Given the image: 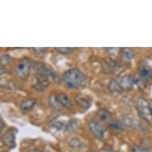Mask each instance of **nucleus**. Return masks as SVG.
Listing matches in <instances>:
<instances>
[{"mask_svg": "<svg viewBox=\"0 0 152 152\" xmlns=\"http://www.w3.org/2000/svg\"><path fill=\"white\" fill-rule=\"evenodd\" d=\"M129 152H149L146 148L141 146H133L131 147Z\"/></svg>", "mask_w": 152, "mask_h": 152, "instance_id": "obj_22", "label": "nucleus"}, {"mask_svg": "<svg viewBox=\"0 0 152 152\" xmlns=\"http://www.w3.org/2000/svg\"><path fill=\"white\" fill-rule=\"evenodd\" d=\"M108 127L113 132H122L124 130V127L121 124L117 121H113V120L108 123Z\"/></svg>", "mask_w": 152, "mask_h": 152, "instance_id": "obj_20", "label": "nucleus"}, {"mask_svg": "<svg viewBox=\"0 0 152 152\" xmlns=\"http://www.w3.org/2000/svg\"><path fill=\"white\" fill-rule=\"evenodd\" d=\"M80 125V121L77 119H72L69 121L66 126H65V131L66 132H72L77 130Z\"/></svg>", "mask_w": 152, "mask_h": 152, "instance_id": "obj_18", "label": "nucleus"}, {"mask_svg": "<svg viewBox=\"0 0 152 152\" xmlns=\"http://www.w3.org/2000/svg\"><path fill=\"white\" fill-rule=\"evenodd\" d=\"M135 83V80L134 77L131 75H126L124 76L120 81V85L122 88V89L131 90L133 88V85Z\"/></svg>", "mask_w": 152, "mask_h": 152, "instance_id": "obj_11", "label": "nucleus"}, {"mask_svg": "<svg viewBox=\"0 0 152 152\" xmlns=\"http://www.w3.org/2000/svg\"><path fill=\"white\" fill-rule=\"evenodd\" d=\"M28 152H42V151H40V150H38V149H33L29 151Z\"/></svg>", "mask_w": 152, "mask_h": 152, "instance_id": "obj_26", "label": "nucleus"}, {"mask_svg": "<svg viewBox=\"0 0 152 152\" xmlns=\"http://www.w3.org/2000/svg\"><path fill=\"white\" fill-rule=\"evenodd\" d=\"M135 106L141 117L146 120H152V107L147 99L144 97L138 98Z\"/></svg>", "mask_w": 152, "mask_h": 152, "instance_id": "obj_2", "label": "nucleus"}, {"mask_svg": "<svg viewBox=\"0 0 152 152\" xmlns=\"http://www.w3.org/2000/svg\"><path fill=\"white\" fill-rule=\"evenodd\" d=\"M31 63L28 58H23L16 64L15 67V74L20 79H26L29 76Z\"/></svg>", "mask_w": 152, "mask_h": 152, "instance_id": "obj_4", "label": "nucleus"}, {"mask_svg": "<svg viewBox=\"0 0 152 152\" xmlns=\"http://www.w3.org/2000/svg\"><path fill=\"white\" fill-rule=\"evenodd\" d=\"M149 152H152V151H149Z\"/></svg>", "mask_w": 152, "mask_h": 152, "instance_id": "obj_28", "label": "nucleus"}, {"mask_svg": "<svg viewBox=\"0 0 152 152\" xmlns=\"http://www.w3.org/2000/svg\"><path fill=\"white\" fill-rule=\"evenodd\" d=\"M68 145L72 149L76 150V151H83L87 147L86 143L78 137L70 138L69 141H68Z\"/></svg>", "mask_w": 152, "mask_h": 152, "instance_id": "obj_10", "label": "nucleus"}, {"mask_svg": "<svg viewBox=\"0 0 152 152\" xmlns=\"http://www.w3.org/2000/svg\"><path fill=\"white\" fill-rule=\"evenodd\" d=\"M1 124H2V125H3V120H1ZM3 126H2V127H1V130H3Z\"/></svg>", "mask_w": 152, "mask_h": 152, "instance_id": "obj_27", "label": "nucleus"}, {"mask_svg": "<svg viewBox=\"0 0 152 152\" xmlns=\"http://www.w3.org/2000/svg\"><path fill=\"white\" fill-rule=\"evenodd\" d=\"M62 81L69 89H74L84 86L86 78L85 75L78 69H71L65 71L62 75Z\"/></svg>", "mask_w": 152, "mask_h": 152, "instance_id": "obj_1", "label": "nucleus"}, {"mask_svg": "<svg viewBox=\"0 0 152 152\" xmlns=\"http://www.w3.org/2000/svg\"><path fill=\"white\" fill-rule=\"evenodd\" d=\"M16 132H17V130L15 128H10V129L7 130L2 136L3 143L10 149L15 148L16 146V142H15Z\"/></svg>", "mask_w": 152, "mask_h": 152, "instance_id": "obj_5", "label": "nucleus"}, {"mask_svg": "<svg viewBox=\"0 0 152 152\" xmlns=\"http://www.w3.org/2000/svg\"><path fill=\"white\" fill-rule=\"evenodd\" d=\"M49 85H50V80H48L47 78L43 77L42 76L37 75L33 80L32 87L38 91H45Z\"/></svg>", "mask_w": 152, "mask_h": 152, "instance_id": "obj_8", "label": "nucleus"}, {"mask_svg": "<svg viewBox=\"0 0 152 152\" xmlns=\"http://www.w3.org/2000/svg\"><path fill=\"white\" fill-rule=\"evenodd\" d=\"M102 152H116L115 150H113L112 147H105L102 149Z\"/></svg>", "mask_w": 152, "mask_h": 152, "instance_id": "obj_25", "label": "nucleus"}, {"mask_svg": "<svg viewBox=\"0 0 152 152\" xmlns=\"http://www.w3.org/2000/svg\"><path fill=\"white\" fill-rule=\"evenodd\" d=\"M75 101L79 107L85 110L88 109L92 105V101L89 98L88 96H83V95L77 96L75 98Z\"/></svg>", "mask_w": 152, "mask_h": 152, "instance_id": "obj_12", "label": "nucleus"}, {"mask_svg": "<svg viewBox=\"0 0 152 152\" xmlns=\"http://www.w3.org/2000/svg\"><path fill=\"white\" fill-rule=\"evenodd\" d=\"M36 104V100L33 98H26L21 100L19 107L23 111H30L34 107Z\"/></svg>", "mask_w": 152, "mask_h": 152, "instance_id": "obj_14", "label": "nucleus"}, {"mask_svg": "<svg viewBox=\"0 0 152 152\" xmlns=\"http://www.w3.org/2000/svg\"><path fill=\"white\" fill-rule=\"evenodd\" d=\"M33 50L37 53H44L45 52V48H33Z\"/></svg>", "mask_w": 152, "mask_h": 152, "instance_id": "obj_24", "label": "nucleus"}, {"mask_svg": "<svg viewBox=\"0 0 152 152\" xmlns=\"http://www.w3.org/2000/svg\"><path fill=\"white\" fill-rule=\"evenodd\" d=\"M97 117L100 119L101 121L104 122H111L112 121V115L109 111L104 108H101V109L98 110L97 112Z\"/></svg>", "mask_w": 152, "mask_h": 152, "instance_id": "obj_15", "label": "nucleus"}, {"mask_svg": "<svg viewBox=\"0 0 152 152\" xmlns=\"http://www.w3.org/2000/svg\"><path fill=\"white\" fill-rule=\"evenodd\" d=\"M56 128L58 130H62L63 128H65V126L66 124H65V123L61 122V121H58V122H55L54 124H53Z\"/></svg>", "mask_w": 152, "mask_h": 152, "instance_id": "obj_23", "label": "nucleus"}, {"mask_svg": "<svg viewBox=\"0 0 152 152\" xmlns=\"http://www.w3.org/2000/svg\"><path fill=\"white\" fill-rule=\"evenodd\" d=\"M108 89L112 92H120L123 90L120 85V82H117L115 79L110 80V82L108 84Z\"/></svg>", "mask_w": 152, "mask_h": 152, "instance_id": "obj_19", "label": "nucleus"}, {"mask_svg": "<svg viewBox=\"0 0 152 152\" xmlns=\"http://www.w3.org/2000/svg\"><path fill=\"white\" fill-rule=\"evenodd\" d=\"M55 50H57L58 53H60L61 54H68V53H69L72 51L75 50L74 48H70V47H62V48H59L57 47L55 48Z\"/></svg>", "mask_w": 152, "mask_h": 152, "instance_id": "obj_21", "label": "nucleus"}, {"mask_svg": "<svg viewBox=\"0 0 152 152\" xmlns=\"http://www.w3.org/2000/svg\"><path fill=\"white\" fill-rule=\"evenodd\" d=\"M120 52L122 58L126 61H130L134 58V51L130 48H122Z\"/></svg>", "mask_w": 152, "mask_h": 152, "instance_id": "obj_17", "label": "nucleus"}, {"mask_svg": "<svg viewBox=\"0 0 152 152\" xmlns=\"http://www.w3.org/2000/svg\"><path fill=\"white\" fill-rule=\"evenodd\" d=\"M121 121H122L124 124L126 125L127 127H130V128L135 130L142 129V125L140 124L135 118L132 117L130 115H124V116H122Z\"/></svg>", "mask_w": 152, "mask_h": 152, "instance_id": "obj_9", "label": "nucleus"}, {"mask_svg": "<svg viewBox=\"0 0 152 152\" xmlns=\"http://www.w3.org/2000/svg\"><path fill=\"white\" fill-rule=\"evenodd\" d=\"M48 103L50 107L54 110H61L62 108V105L61 104L58 94L52 93L48 98Z\"/></svg>", "mask_w": 152, "mask_h": 152, "instance_id": "obj_13", "label": "nucleus"}, {"mask_svg": "<svg viewBox=\"0 0 152 152\" xmlns=\"http://www.w3.org/2000/svg\"><path fill=\"white\" fill-rule=\"evenodd\" d=\"M152 76V66L148 61L140 62L139 66V77L142 80H147Z\"/></svg>", "mask_w": 152, "mask_h": 152, "instance_id": "obj_7", "label": "nucleus"}, {"mask_svg": "<svg viewBox=\"0 0 152 152\" xmlns=\"http://www.w3.org/2000/svg\"><path fill=\"white\" fill-rule=\"evenodd\" d=\"M33 68L35 72H37V75L47 78L50 80H58V75L56 74V72L45 63L34 62Z\"/></svg>", "mask_w": 152, "mask_h": 152, "instance_id": "obj_3", "label": "nucleus"}, {"mask_svg": "<svg viewBox=\"0 0 152 152\" xmlns=\"http://www.w3.org/2000/svg\"><path fill=\"white\" fill-rule=\"evenodd\" d=\"M88 129L91 132L92 135L97 139L102 140L105 133L104 127H103L102 124H100L98 121L96 120H91L88 124Z\"/></svg>", "mask_w": 152, "mask_h": 152, "instance_id": "obj_6", "label": "nucleus"}, {"mask_svg": "<svg viewBox=\"0 0 152 152\" xmlns=\"http://www.w3.org/2000/svg\"><path fill=\"white\" fill-rule=\"evenodd\" d=\"M58 96L59 101H60L61 104L62 105V107H65V108H68V109H71L72 108V101H71L70 98L67 95L64 93V92H61V93L58 94Z\"/></svg>", "mask_w": 152, "mask_h": 152, "instance_id": "obj_16", "label": "nucleus"}]
</instances>
